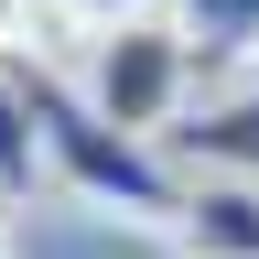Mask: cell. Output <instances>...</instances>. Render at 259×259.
Instances as JSON below:
<instances>
[{
    "label": "cell",
    "mask_w": 259,
    "mask_h": 259,
    "mask_svg": "<svg viewBox=\"0 0 259 259\" xmlns=\"http://www.w3.org/2000/svg\"><path fill=\"white\" fill-rule=\"evenodd\" d=\"M11 65H22V54H11ZM22 97H32V119H44L54 184L76 194V205H108V216H130V227H173V205H184L194 173H173L162 141L97 119L87 97H76V76H54V65H22Z\"/></svg>",
    "instance_id": "6da1fadb"
},
{
    "label": "cell",
    "mask_w": 259,
    "mask_h": 259,
    "mask_svg": "<svg viewBox=\"0 0 259 259\" xmlns=\"http://www.w3.org/2000/svg\"><path fill=\"white\" fill-rule=\"evenodd\" d=\"M194 65L205 44L184 32L173 0H130V11H97L87 22V54H76V97L97 119L141 130V141H173L194 119Z\"/></svg>",
    "instance_id": "7a4b0ae2"
},
{
    "label": "cell",
    "mask_w": 259,
    "mask_h": 259,
    "mask_svg": "<svg viewBox=\"0 0 259 259\" xmlns=\"http://www.w3.org/2000/svg\"><path fill=\"white\" fill-rule=\"evenodd\" d=\"M162 238L184 259H259V173H194Z\"/></svg>",
    "instance_id": "3957f363"
},
{
    "label": "cell",
    "mask_w": 259,
    "mask_h": 259,
    "mask_svg": "<svg viewBox=\"0 0 259 259\" xmlns=\"http://www.w3.org/2000/svg\"><path fill=\"white\" fill-rule=\"evenodd\" d=\"M44 184H54L44 119H32V97H22V65L0 54V205H22V194H44Z\"/></svg>",
    "instance_id": "277c9868"
},
{
    "label": "cell",
    "mask_w": 259,
    "mask_h": 259,
    "mask_svg": "<svg viewBox=\"0 0 259 259\" xmlns=\"http://www.w3.org/2000/svg\"><path fill=\"white\" fill-rule=\"evenodd\" d=\"M194 44H227V54H248L259 44V0H173Z\"/></svg>",
    "instance_id": "5b68a950"
},
{
    "label": "cell",
    "mask_w": 259,
    "mask_h": 259,
    "mask_svg": "<svg viewBox=\"0 0 259 259\" xmlns=\"http://www.w3.org/2000/svg\"><path fill=\"white\" fill-rule=\"evenodd\" d=\"M238 65H248V87H259V44H248V54H238Z\"/></svg>",
    "instance_id": "8992f818"
},
{
    "label": "cell",
    "mask_w": 259,
    "mask_h": 259,
    "mask_svg": "<svg viewBox=\"0 0 259 259\" xmlns=\"http://www.w3.org/2000/svg\"><path fill=\"white\" fill-rule=\"evenodd\" d=\"M0 44H11V0H0Z\"/></svg>",
    "instance_id": "52a82bcc"
},
{
    "label": "cell",
    "mask_w": 259,
    "mask_h": 259,
    "mask_svg": "<svg viewBox=\"0 0 259 259\" xmlns=\"http://www.w3.org/2000/svg\"><path fill=\"white\" fill-rule=\"evenodd\" d=\"M0 259H11V248H0Z\"/></svg>",
    "instance_id": "ba28073f"
}]
</instances>
